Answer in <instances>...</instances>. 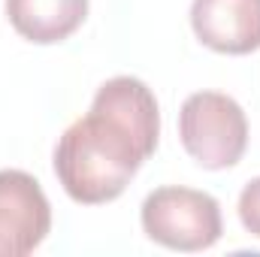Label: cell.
<instances>
[{
  "mask_svg": "<svg viewBox=\"0 0 260 257\" xmlns=\"http://www.w3.org/2000/svg\"><path fill=\"white\" fill-rule=\"evenodd\" d=\"M160 109L151 88L136 76L103 82L88 115L73 121L55 145V176L82 206L112 203L154 154Z\"/></svg>",
  "mask_w": 260,
  "mask_h": 257,
  "instance_id": "1",
  "label": "cell"
},
{
  "mask_svg": "<svg viewBox=\"0 0 260 257\" xmlns=\"http://www.w3.org/2000/svg\"><path fill=\"white\" fill-rule=\"evenodd\" d=\"M139 221L151 242L173 251H206L224 233L218 200L206 191L179 185L148 194L142 200Z\"/></svg>",
  "mask_w": 260,
  "mask_h": 257,
  "instance_id": "2",
  "label": "cell"
},
{
  "mask_svg": "<svg viewBox=\"0 0 260 257\" xmlns=\"http://www.w3.org/2000/svg\"><path fill=\"white\" fill-rule=\"evenodd\" d=\"M179 136L203 170H227L236 167L248 148V118L233 97L197 91L182 103Z\"/></svg>",
  "mask_w": 260,
  "mask_h": 257,
  "instance_id": "3",
  "label": "cell"
},
{
  "mask_svg": "<svg viewBox=\"0 0 260 257\" xmlns=\"http://www.w3.org/2000/svg\"><path fill=\"white\" fill-rule=\"evenodd\" d=\"M52 230V206L24 170H0V257H24Z\"/></svg>",
  "mask_w": 260,
  "mask_h": 257,
  "instance_id": "4",
  "label": "cell"
},
{
  "mask_svg": "<svg viewBox=\"0 0 260 257\" xmlns=\"http://www.w3.org/2000/svg\"><path fill=\"white\" fill-rule=\"evenodd\" d=\"M191 27L218 55H248L260 49V0H194Z\"/></svg>",
  "mask_w": 260,
  "mask_h": 257,
  "instance_id": "5",
  "label": "cell"
},
{
  "mask_svg": "<svg viewBox=\"0 0 260 257\" xmlns=\"http://www.w3.org/2000/svg\"><path fill=\"white\" fill-rule=\"evenodd\" d=\"M6 15L18 37L37 46H52L82 27L88 0H6Z\"/></svg>",
  "mask_w": 260,
  "mask_h": 257,
  "instance_id": "6",
  "label": "cell"
},
{
  "mask_svg": "<svg viewBox=\"0 0 260 257\" xmlns=\"http://www.w3.org/2000/svg\"><path fill=\"white\" fill-rule=\"evenodd\" d=\"M239 221L251 236L260 239V176L251 179L239 194Z\"/></svg>",
  "mask_w": 260,
  "mask_h": 257,
  "instance_id": "7",
  "label": "cell"
}]
</instances>
